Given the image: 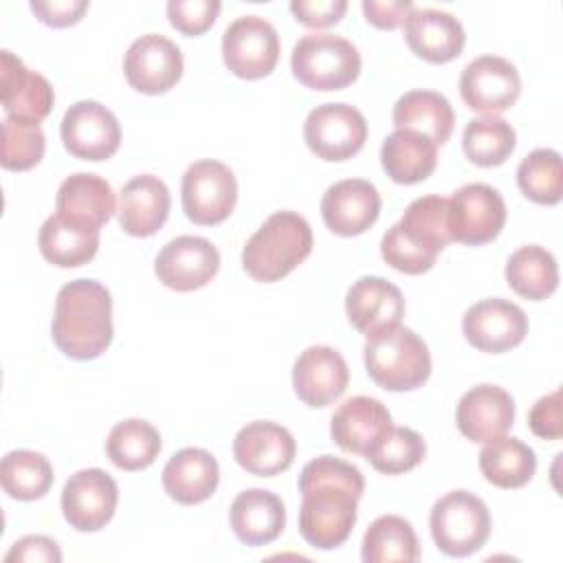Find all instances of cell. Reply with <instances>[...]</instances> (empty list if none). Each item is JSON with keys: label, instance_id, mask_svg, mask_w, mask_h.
<instances>
[{"label": "cell", "instance_id": "1", "mask_svg": "<svg viewBox=\"0 0 563 563\" xmlns=\"http://www.w3.org/2000/svg\"><path fill=\"white\" fill-rule=\"evenodd\" d=\"M361 471L339 457L319 455L299 473V532L308 545L332 550L347 541L356 523V504L363 497Z\"/></svg>", "mask_w": 563, "mask_h": 563}, {"label": "cell", "instance_id": "2", "mask_svg": "<svg viewBox=\"0 0 563 563\" xmlns=\"http://www.w3.org/2000/svg\"><path fill=\"white\" fill-rule=\"evenodd\" d=\"M112 297L97 279H73L55 299L51 334L59 352L77 361L97 358L112 343Z\"/></svg>", "mask_w": 563, "mask_h": 563}, {"label": "cell", "instance_id": "3", "mask_svg": "<svg viewBox=\"0 0 563 563\" xmlns=\"http://www.w3.org/2000/svg\"><path fill=\"white\" fill-rule=\"evenodd\" d=\"M449 242H453L449 233V198L422 196L383 235L380 255L400 273L422 275Z\"/></svg>", "mask_w": 563, "mask_h": 563}, {"label": "cell", "instance_id": "4", "mask_svg": "<svg viewBox=\"0 0 563 563\" xmlns=\"http://www.w3.org/2000/svg\"><path fill=\"white\" fill-rule=\"evenodd\" d=\"M312 251V229L295 211H275L246 240L242 266L255 282H279Z\"/></svg>", "mask_w": 563, "mask_h": 563}, {"label": "cell", "instance_id": "5", "mask_svg": "<svg viewBox=\"0 0 563 563\" xmlns=\"http://www.w3.org/2000/svg\"><path fill=\"white\" fill-rule=\"evenodd\" d=\"M369 378L387 391H411L431 376V354L427 343L409 328L396 323L376 330L363 347Z\"/></svg>", "mask_w": 563, "mask_h": 563}, {"label": "cell", "instance_id": "6", "mask_svg": "<svg viewBox=\"0 0 563 563\" xmlns=\"http://www.w3.org/2000/svg\"><path fill=\"white\" fill-rule=\"evenodd\" d=\"M292 75L312 90H343L356 81L361 73V55L356 46L332 33H306L290 53Z\"/></svg>", "mask_w": 563, "mask_h": 563}, {"label": "cell", "instance_id": "7", "mask_svg": "<svg viewBox=\"0 0 563 563\" xmlns=\"http://www.w3.org/2000/svg\"><path fill=\"white\" fill-rule=\"evenodd\" d=\"M429 528L440 552L468 556L488 541L490 512L475 493L451 490L433 504Z\"/></svg>", "mask_w": 563, "mask_h": 563}, {"label": "cell", "instance_id": "8", "mask_svg": "<svg viewBox=\"0 0 563 563\" xmlns=\"http://www.w3.org/2000/svg\"><path fill=\"white\" fill-rule=\"evenodd\" d=\"M180 196L183 211L194 224L213 227L231 216L238 202V180L224 163L202 158L187 167Z\"/></svg>", "mask_w": 563, "mask_h": 563}, {"label": "cell", "instance_id": "9", "mask_svg": "<svg viewBox=\"0 0 563 563\" xmlns=\"http://www.w3.org/2000/svg\"><path fill=\"white\" fill-rule=\"evenodd\" d=\"M303 139L321 161L341 163L361 152L367 139V121L354 106L323 103L308 112Z\"/></svg>", "mask_w": 563, "mask_h": 563}, {"label": "cell", "instance_id": "10", "mask_svg": "<svg viewBox=\"0 0 563 563\" xmlns=\"http://www.w3.org/2000/svg\"><path fill=\"white\" fill-rule=\"evenodd\" d=\"M224 66L242 79H262L273 73L279 59L275 26L260 15L233 20L222 35Z\"/></svg>", "mask_w": 563, "mask_h": 563}, {"label": "cell", "instance_id": "11", "mask_svg": "<svg viewBox=\"0 0 563 563\" xmlns=\"http://www.w3.org/2000/svg\"><path fill=\"white\" fill-rule=\"evenodd\" d=\"M506 224L501 194L484 183H468L449 198V233L453 242L479 246L493 242Z\"/></svg>", "mask_w": 563, "mask_h": 563}, {"label": "cell", "instance_id": "12", "mask_svg": "<svg viewBox=\"0 0 563 563\" xmlns=\"http://www.w3.org/2000/svg\"><path fill=\"white\" fill-rule=\"evenodd\" d=\"M64 147L81 161H106L121 145V125L112 110L99 101L73 103L59 125Z\"/></svg>", "mask_w": 563, "mask_h": 563}, {"label": "cell", "instance_id": "13", "mask_svg": "<svg viewBox=\"0 0 563 563\" xmlns=\"http://www.w3.org/2000/svg\"><path fill=\"white\" fill-rule=\"evenodd\" d=\"M460 95L471 110L497 117L521 95L519 70L506 57L482 55L462 70Z\"/></svg>", "mask_w": 563, "mask_h": 563}, {"label": "cell", "instance_id": "14", "mask_svg": "<svg viewBox=\"0 0 563 563\" xmlns=\"http://www.w3.org/2000/svg\"><path fill=\"white\" fill-rule=\"evenodd\" d=\"M220 268L218 249L200 235H178L156 255L154 271L163 286L189 292L207 286Z\"/></svg>", "mask_w": 563, "mask_h": 563}, {"label": "cell", "instance_id": "15", "mask_svg": "<svg viewBox=\"0 0 563 563\" xmlns=\"http://www.w3.org/2000/svg\"><path fill=\"white\" fill-rule=\"evenodd\" d=\"M462 332L475 350L501 354L517 347L526 339L528 317L508 299H482L464 312Z\"/></svg>", "mask_w": 563, "mask_h": 563}, {"label": "cell", "instance_id": "16", "mask_svg": "<svg viewBox=\"0 0 563 563\" xmlns=\"http://www.w3.org/2000/svg\"><path fill=\"white\" fill-rule=\"evenodd\" d=\"M117 482L101 468H84L70 475L62 490V512L79 532L101 530L117 510Z\"/></svg>", "mask_w": 563, "mask_h": 563}, {"label": "cell", "instance_id": "17", "mask_svg": "<svg viewBox=\"0 0 563 563\" xmlns=\"http://www.w3.org/2000/svg\"><path fill=\"white\" fill-rule=\"evenodd\" d=\"M123 73L134 90L163 95L174 88L183 75V53L165 35L147 33L134 40L125 51Z\"/></svg>", "mask_w": 563, "mask_h": 563}, {"label": "cell", "instance_id": "18", "mask_svg": "<svg viewBox=\"0 0 563 563\" xmlns=\"http://www.w3.org/2000/svg\"><path fill=\"white\" fill-rule=\"evenodd\" d=\"M394 429L389 409L372 396H354L339 405L330 420L332 440L345 451L369 457Z\"/></svg>", "mask_w": 563, "mask_h": 563}, {"label": "cell", "instance_id": "19", "mask_svg": "<svg viewBox=\"0 0 563 563\" xmlns=\"http://www.w3.org/2000/svg\"><path fill=\"white\" fill-rule=\"evenodd\" d=\"M295 453L292 433L277 422H249L233 438V457L251 475L275 477L292 464Z\"/></svg>", "mask_w": 563, "mask_h": 563}, {"label": "cell", "instance_id": "20", "mask_svg": "<svg viewBox=\"0 0 563 563\" xmlns=\"http://www.w3.org/2000/svg\"><path fill=\"white\" fill-rule=\"evenodd\" d=\"M350 383L345 358L330 345L306 347L292 365V387L308 407H328L343 396Z\"/></svg>", "mask_w": 563, "mask_h": 563}, {"label": "cell", "instance_id": "21", "mask_svg": "<svg viewBox=\"0 0 563 563\" xmlns=\"http://www.w3.org/2000/svg\"><path fill=\"white\" fill-rule=\"evenodd\" d=\"M380 213L378 189L363 178H345L330 185L321 198L325 227L343 238L365 233Z\"/></svg>", "mask_w": 563, "mask_h": 563}, {"label": "cell", "instance_id": "22", "mask_svg": "<svg viewBox=\"0 0 563 563\" xmlns=\"http://www.w3.org/2000/svg\"><path fill=\"white\" fill-rule=\"evenodd\" d=\"M455 422L460 433L471 442H490L512 427L515 400L512 396L490 383L471 387L457 402Z\"/></svg>", "mask_w": 563, "mask_h": 563}, {"label": "cell", "instance_id": "23", "mask_svg": "<svg viewBox=\"0 0 563 563\" xmlns=\"http://www.w3.org/2000/svg\"><path fill=\"white\" fill-rule=\"evenodd\" d=\"M0 90L4 114L40 123L53 110L55 92L48 79L22 64L11 51L0 53Z\"/></svg>", "mask_w": 563, "mask_h": 563}, {"label": "cell", "instance_id": "24", "mask_svg": "<svg viewBox=\"0 0 563 563\" xmlns=\"http://www.w3.org/2000/svg\"><path fill=\"white\" fill-rule=\"evenodd\" d=\"M405 40L424 62L446 64L462 53L466 33L453 13L413 7L405 18Z\"/></svg>", "mask_w": 563, "mask_h": 563}, {"label": "cell", "instance_id": "25", "mask_svg": "<svg viewBox=\"0 0 563 563\" xmlns=\"http://www.w3.org/2000/svg\"><path fill=\"white\" fill-rule=\"evenodd\" d=\"M345 312L350 323L369 336L376 330L400 323L405 314V297L391 282L376 275H365L347 288Z\"/></svg>", "mask_w": 563, "mask_h": 563}, {"label": "cell", "instance_id": "26", "mask_svg": "<svg viewBox=\"0 0 563 563\" xmlns=\"http://www.w3.org/2000/svg\"><path fill=\"white\" fill-rule=\"evenodd\" d=\"M169 207V189L158 176H134L121 189L119 224L128 235L150 238L167 222Z\"/></svg>", "mask_w": 563, "mask_h": 563}, {"label": "cell", "instance_id": "27", "mask_svg": "<svg viewBox=\"0 0 563 563\" xmlns=\"http://www.w3.org/2000/svg\"><path fill=\"white\" fill-rule=\"evenodd\" d=\"M161 479L165 493L174 501L194 506L207 501L216 493L220 482V466L209 451L187 446L167 460Z\"/></svg>", "mask_w": 563, "mask_h": 563}, {"label": "cell", "instance_id": "28", "mask_svg": "<svg viewBox=\"0 0 563 563\" xmlns=\"http://www.w3.org/2000/svg\"><path fill=\"white\" fill-rule=\"evenodd\" d=\"M231 528L235 537L251 545H266L275 541L286 526L284 501L264 488H246L238 493L229 510Z\"/></svg>", "mask_w": 563, "mask_h": 563}, {"label": "cell", "instance_id": "29", "mask_svg": "<svg viewBox=\"0 0 563 563\" xmlns=\"http://www.w3.org/2000/svg\"><path fill=\"white\" fill-rule=\"evenodd\" d=\"M37 244L42 257L53 266L75 268L88 264L97 255L99 229L62 213H53L40 227Z\"/></svg>", "mask_w": 563, "mask_h": 563}, {"label": "cell", "instance_id": "30", "mask_svg": "<svg viewBox=\"0 0 563 563\" xmlns=\"http://www.w3.org/2000/svg\"><path fill=\"white\" fill-rule=\"evenodd\" d=\"M385 174L398 185L429 178L438 165V145L416 130H394L380 145Z\"/></svg>", "mask_w": 563, "mask_h": 563}, {"label": "cell", "instance_id": "31", "mask_svg": "<svg viewBox=\"0 0 563 563\" xmlns=\"http://www.w3.org/2000/svg\"><path fill=\"white\" fill-rule=\"evenodd\" d=\"M55 209L62 216H68L101 229L112 218L117 209V200L106 178L97 174L77 172L59 185Z\"/></svg>", "mask_w": 563, "mask_h": 563}, {"label": "cell", "instance_id": "32", "mask_svg": "<svg viewBox=\"0 0 563 563\" xmlns=\"http://www.w3.org/2000/svg\"><path fill=\"white\" fill-rule=\"evenodd\" d=\"M396 130H416L435 145H444L453 132L455 114L449 99L435 90H409L391 112Z\"/></svg>", "mask_w": 563, "mask_h": 563}, {"label": "cell", "instance_id": "33", "mask_svg": "<svg viewBox=\"0 0 563 563\" xmlns=\"http://www.w3.org/2000/svg\"><path fill=\"white\" fill-rule=\"evenodd\" d=\"M479 471L497 488H521L537 471V455L526 442L501 435L479 451Z\"/></svg>", "mask_w": 563, "mask_h": 563}, {"label": "cell", "instance_id": "34", "mask_svg": "<svg viewBox=\"0 0 563 563\" xmlns=\"http://www.w3.org/2000/svg\"><path fill=\"white\" fill-rule=\"evenodd\" d=\"M508 286L530 301L548 299L559 286V266L550 251L537 244L517 249L506 262Z\"/></svg>", "mask_w": 563, "mask_h": 563}, {"label": "cell", "instance_id": "35", "mask_svg": "<svg viewBox=\"0 0 563 563\" xmlns=\"http://www.w3.org/2000/svg\"><path fill=\"white\" fill-rule=\"evenodd\" d=\"M361 556L365 563H391V561H418L420 545L411 523L398 515H383L372 521L363 534Z\"/></svg>", "mask_w": 563, "mask_h": 563}, {"label": "cell", "instance_id": "36", "mask_svg": "<svg viewBox=\"0 0 563 563\" xmlns=\"http://www.w3.org/2000/svg\"><path fill=\"white\" fill-rule=\"evenodd\" d=\"M106 453L121 471L147 468L161 453V433L147 420L128 418L110 429Z\"/></svg>", "mask_w": 563, "mask_h": 563}, {"label": "cell", "instance_id": "37", "mask_svg": "<svg viewBox=\"0 0 563 563\" xmlns=\"http://www.w3.org/2000/svg\"><path fill=\"white\" fill-rule=\"evenodd\" d=\"M0 482L9 497L20 501H33L51 490L53 466L37 451L15 449L2 457Z\"/></svg>", "mask_w": 563, "mask_h": 563}, {"label": "cell", "instance_id": "38", "mask_svg": "<svg viewBox=\"0 0 563 563\" xmlns=\"http://www.w3.org/2000/svg\"><path fill=\"white\" fill-rule=\"evenodd\" d=\"M517 132L501 117H482L466 123L462 150L466 158L479 167H497L515 152Z\"/></svg>", "mask_w": 563, "mask_h": 563}, {"label": "cell", "instance_id": "39", "mask_svg": "<svg viewBox=\"0 0 563 563\" xmlns=\"http://www.w3.org/2000/svg\"><path fill=\"white\" fill-rule=\"evenodd\" d=\"M517 185L537 205H556L563 196L561 154L550 147L532 150L517 167Z\"/></svg>", "mask_w": 563, "mask_h": 563}, {"label": "cell", "instance_id": "40", "mask_svg": "<svg viewBox=\"0 0 563 563\" xmlns=\"http://www.w3.org/2000/svg\"><path fill=\"white\" fill-rule=\"evenodd\" d=\"M46 150V139L40 123L4 117L2 121V156L0 163L11 172L35 167Z\"/></svg>", "mask_w": 563, "mask_h": 563}, {"label": "cell", "instance_id": "41", "mask_svg": "<svg viewBox=\"0 0 563 563\" xmlns=\"http://www.w3.org/2000/svg\"><path fill=\"white\" fill-rule=\"evenodd\" d=\"M424 455L427 444L418 431L409 427H394L367 460L383 475H400L416 468Z\"/></svg>", "mask_w": 563, "mask_h": 563}, {"label": "cell", "instance_id": "42", "mask_svg": "<svg viewBox=\"0 0 563 563\" xmlns=\"http://www.w3.org/2000/svg\"><path fill=\"white\" fill-rule=\"evenodd\" d=\"M220 9L222 4L218 0H169L167 18L176 31L196 37L213 26Z\"/></svg>", "mask_w": 563, "mask_h": 563}, {"label": "cell", "instance_id": "43", "mask_svg": "<svg viewBox=\"0 0 563 563\" xmlns=\"http://www.w3.org/2000/svg\"><path fill=\"white\" fill-rule=\"evenodd\" d=\"M528 424L534 435L543 440H559L563 433V422H561V389H554L545 396H541L530 413H528Z\"/></svg>", "mask_w": 563, "mask_h": 563}, {"label": "cell", "instance_id": "44", "mask_svg": "<svg viewBox=\"0 0 563 563\" xmlns=\"http://www.w3.org/2000/svg\"><path fill=\"white\" fill-rule=\"evenodd\" d=\"M290 11L297 22L310 29H328L347 11L345 0H292Z\"/></svg>", "mask_w": 563, "mask_h": 563}, {"label": "cell", "instance_id": "45", "mask_svg": "<svg viewBox=\"0 0 563 563\" xmlns=\"http://www.w3.org/2000/svg\"><path fill=\"white\" fill-rule=\"evenodd\" d=\"M29 7L42 24L64 29L77 24L90 4L86 0H33Z\"/></svg>", "mask_w": 563, "mask_h": 563}, {"label": "cell", "instance_id": "46", "mask_svg": "<svg viewBox=\"0 0 563 563\" xmlns=\"http://www.w3.org/2000/svg\"><path fill=\"white\" fill-rule=\"evenodd\" d=\"M4 561H29V563L31 561H53V563H59L62 550L57 548V543L53 539H48L44 534H29L11 545Z\"/></svg>", "mask_w": 563, "mask_h": 563}, {"label": "cell", "instance_id": "47", "mask_svg": "<svg viewBox=\"0 0 563 563\" xmlns=\"http://www.w3.org/2000/svg\"><path fill=\"white\" fill-rule=\"evenodd\" d=\"M365 20L376 26V29H396L400 24H405V18L409 15V11L413 9V4L409 0L405 2H378V0H363L361 4Z\"/></svg>", "mask_w": 563, "mask_h": 563}]
</instances>
